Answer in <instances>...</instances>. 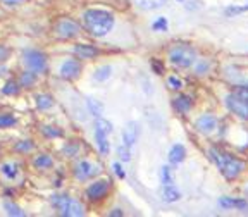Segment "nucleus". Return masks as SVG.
<instances>
[{"mask_svg":"<svg viewBox=\"0 0 248 217\" xmlns=\"http://www.w3.org/2000/svg\"><path fill=\"white\" fill-rule=\"evenodd\" d=\"M83 23L90 35L104 38L114 28V14L105 9H88L83 14Z\"/></svg>","mask_w":248,"mask_h":217,"instance_id":"nucleus-1","label":"nucleus"},{"mask_svg":"<svg viewBox=\"0 0 248 217\" xmlns=\"http://www.w3.org/2000/svg\"><path fill=\"white\" fill-rule=\"evenodd\" d=\"M210 157H212V160L216 162V166L219 167V170L224 174L226 179L238 178V176H240V172L243 170V167H245V164L241 162L240 159H236V157H231L229 154L219 150V148H210Z\"/></svg>","mask_w":248,"mask_h":217,"instance_id":"nucleus-2","label":"nucleus"},{"mask_svg":"<svg viewBox=\"0 0 248 217\" xmlns=\"http://www.w3.org/2000/svg\"><path fill=\"white\" fill-rule=\"evenodd\" d=\"M50 203L59 210V214L64 217H81L85 216V207L74 198L67 195H54L50 198Z\"/></svg>","mask_w":248,"mask_h":217,"instance_id":"nucleus-3","label":"nucleus"},{"mask_svg":"<svg viewBox=\"0 0 248 217\" xmlns=\"http://www.w3.org/2000/svg\"><path fill=\"white\" fill-rule=\"evenodd\" d=\"M169 61L174 64L179 69H186V67H191L197 61V52H195L193 46L186 45V43H178L170 48L169 52Z\"/></svg>","mask_w":248,"mask_h":217,"instance_id":"nucleus-4","label":"nucleus"},{"mask_svg":"<svg viewBox=\"0 0 248 217\" xmlns=\"http://www.w3.org/2000/svg\"><path fill=\"white\" fill-rule=\"evenodd\" d=\"M112 133V124L108 123L107 119L98 117L95 123V140H97V147L100 150L102 155H108V135Z\"/></svg>","mask_w":248,"mask_h":217,"instance_id":"nucleus-5","label":"nucleus"},{"mask_svg":"<svg viewBox=\"0 0 248 217\" xmlns=\"http://www.w3.org/2000/svg\"><path fill=\"white\" fill-rule=\"evenodd\" d=\"M23 61L26 69L33 71L35 74H42L46 71V55L40 50H26L23 54Z\"/></svg>","mask_w":248,"mask_h":217,"instance_id":"nucleus-6","label":"nucleus"},{"mask_svg":"<svg viewBox=\"0 0 248 217\" xmlns=\"http://www.w3.org/2000/svg\"><path fill=\"white\" fill-rule=\"evenodd\" d=\"M54 33L59 36V38L71 40V38L79 36V33H81V26H79L78 23H74V21H71V19H61L54 26Z\"/></svg>","mask_w":248,"mask_h":217,"instance_id":"nucleus-7","label":"nucleus"},{"mask_svg":"<svg viewBox=\"0 0 248 217\" xmlns=\"http://www.w3.org/2000/svg\"><path fill=\"white\" fill-rule=\"evenodd\" d=\"M98 172H100V166L92 164L90 160H79L74 166V176H76L78 181H86V179L97 176Z\"/></svg>","mask_w":248,"mask_h":217,"instance_id":"nucleus-8","label":"nucleus"},{"mask_svg":"<svg viewBox=\"0 0 248 217\" xmlns=\"http://www.w3.org/2000/svg\"><path fill=\"white\" fill-rule=\"evenodd\" d=\"M226 104H228L231 112H234L238 117H241V119L248 121V102L247 100L238 97L236 93H229L228 98H226Z\"/></svg>","mask_w":248,"mask_h":217,"instance_id":"nucleus-9","label":"nucleus"},{"mask_svg":"<svg viewBox=\"0 0 248 217\" xmlns=\"http://www.w3.org/2000/svg\"><path fill=\"white\" fill-rule=\"evenodd\" d=\"M59 74H61V78H62V79H66V81L78 79V78H79V74H81V64H79V61L67 59V61L62 62L61 69H59Z\"/></svg>","mask_w":248,"mask_h":217,"instance_id":"nucleus-10","label":"nucleus"},{"mask_svg":"<svg viewBox=\"0 0 248 217\" xmlns=\"http://www.w3.org/2000/svg\"><path fill=\"white\" fill-rule=\"evenodd\" d=\"M108 190H110V183H108L107 179H100V181L92 183V185L86 188V197L93 202L100 200V198H104L105 195L108 193Z\"/></svg>","mask_w":248,"mask_h":217,"instance_id":"nucleus-11","label":"nucleus"},{"mask_svg":"<svg viewBox=\"0 0 248 217\" xmlns=\"http://www.w3.org/2000/svg\"><path fill=\"white\" fill-rule=\"evenodd\" d=\"M197 129L202 135H212L217 129V119L210 114H203L197 119Z\"/></svg>","mask_w":248,"mask_h":217,"instance_id":"nucleus-12","label":"nucleus"},{"mask_svg":"<svg viewBox=\"0 0 248 217\" xmlns=\"http://www.w3.org/2000/svg\"><path fill=\"white\" fill-rule=\"evenodd\" d=\"M138 135H140V126L138 123H135V121H131V123L126 124V128H124L123 131V141L126 147L131 148L133 145L138 141Z\"/></svg>","mask_w":248,"mask_h":217,"instance_id":"nucleus-13","label":"nucleus"},{"mask_svg":"<svg viewBox=\"0 0 248 217\" xmlns=\"http://www.w3.org/2000/svg\"><path fill=\"white\" fill-rule=\"evenodd\" d=\"M73 52L78 59H93V57H97L98 55V48H95L93 45H86V43L76 45Z\"/></svg>","mask_w":248,"mask_h":217,"instance_id":"nucleus-14","label":"nucleus"},{"mask_svg":"<svg viewBox=\"0 0 248 217\" xmlns=\"http://www.w3.org/2000/svg\"><path fill=\"white\" fill-rule=\"evenodd\" d=\"M172 105H174V108L178 110V112H190L191 105H193V100H191L188 95H179V97L174 98V102H172Z\"/></svg>","mask_w":248,"mask_h":217,"instance_id":"nucleus-15","label":"nucleus"},{"mask_svg":"<svg viewBox=\"0 0 248 217\" xmlns=\"http://www.w3.org/2000/svg\"><path fill=\"white\" fill-rule=\"evenodd\" d=\"M219 205L222 209H240V210H245L248 209V202L245 200H234V198H221L219 200Z\"/></svg>","mask_w":248,"mask_h":217,"instance_id":"nucleus-16","label":"nucleus"},{"mask_svg":"<svg viewBox=\"0 0 248 217\" xmlns=\"http://www.w3.org/2000/svg\"><path fill=\"white\" fill-rule=\"evenodd\" d=\"M186 157V148L183 145H174L169 152V162L170 164H181Z\"/></svg>","mask_w":248,"mask_h":217,"instance_id":"nucleus-17","label":"nucleus"},{"mask_svg":"<svg viewBox=\"0 0 248 217\" xmlns=\"http://www.w3.org/2000/svg\"><path fill=\"white\" fill-rule=\"evenodd\" d=\"M135 2L143 11H155V9H160L167 4V0H135Z\"/></svg>","mask_w":248,"mask_h":217,"instance_id":"nucleus-18","label":"nucleus"},{"mask_svg":"<svg viewBox=\"0 0 248 217\" xmlns=\"http://www.w3.org/2000/svg\"><path fill=\"white\" fill-rule=\"evenodd\" d=\"M33 166L36 167V169H50L52 166H54V159H52L48 154H40L35 157V160H33Z\"/></svg>","mask_w":248,"mask_h":217,"instance_id":"nucleus-19","label":"nucleus"},{"mask_svg":"<svg viewBox=\"0 0 248 217\" xmlns=\"http://www.w3.org/2000/svg\"><path fill=\"white\" fill-rule=\"evenodd\" d=\"M162 198L167 202V203H174L181 198V193L174 188V185H167L164 186V191H162Z\"/></svg>","mask_w":248,"mask_h":217,"instance_id":"nucleus-20","label":"nucleus"},{"mask_svg":"<svg viewBox=\"0 0 248 217\" xmlns=\"http://www.w3.org/2000/svg\"><path fill=\"white\" fill-rule=\"evenodd\" d=\"M52 105H54V100H52L50 95H46V93L36 95V107L40 110H48V108H52Z\"/></svg>","mask_w":248,"mask_h":217,"instance_id":"nucleus-21","label":"nucleus"},{"mask_svg":"<svg viewBox=\"0 0 248 217\" xmlns=\"http://www.w3.org/2000/svg\"><path fill=\"white\" fill-rule=\"evenodd\" d=\"M160 179H162V185H174V169L170 166H164L160 170Z\"/></svg>","mask_w":248,"mask_h":217,"instance_id":"nucleus-22","label":"nucleus"},{"mask_svg":"<svg viewBox=\"0 0 248 217\" xmlns=\"http://www.w3.org/2000/svg\"><path fill=\"white\" fill-rule=\"evenodd\" d=\"M0 172L5 176L7 179H16L17 178V166L11 162H5L0 166Z\"/></svg>","mask_w":248,"mask_h":217,"instance_id":"nucleus-23","label":"nucleus"},{"mask_svg":"<svg viewBox=\"0 0 248 217\" xmlns=\"http://www.w3.org/2000/svg\"><path fill=\"white\" fill-rule=\"evenodd\" d=\"M35 81H36V74L33 73V71L26 69L19 78V86H26V88H28V86L35 85Z\"/></svg>","mask_w":248,"mask_h":217,"instance_id":"nucleus-24","label":"nucleus"},{"mask_svg":"<svg viewBox=\"0 0 248 217\" xmlns=\"http://www.w3.org/2000/svg\"><path fill=\"white\" fill-rule=\"evenodd\" d=\"M110 74H112V67H110V66H102V67H98V69L95 71V74H93V79H97V81H105V79H108V78H110Z\"/></svg>","mask_w":248,"mask_h":217,"instance_id":"nucleus-25","label":"nucleus"},{"mask_svg":"<svg viewBox=\"0 0 248 217\" xmlns=\"http://www.w3.org/2000/svg\"><path fill=\"white\" fill-rule=\"evenodd\" d=\"M4 210L7 212V216H14V217H24V216H26V214L21 210V207L16 205V203H12V202H5Z\"/></svg>","mask_w":248,"mask_h":217,"instance_id":"nucleus-26","label":"nucleus"},{"mask_svg":"<svg viewBox=\"0 0 248 217\" xmlns=\"http://www.w3.org/2000/svg\"><path fill=\"white\" fill-rule=\"evenodd\" d=\"M86 105H88L90 114H93L95 117H100L102 116V105L98 104V102L95 100V98H92V97L86 98Z\"/></svg>","mask_w":248,"mask_h":217,"instance_id":"nucleus-27","label":"nucleus"},{"mask_svg":"<svg viewBox=\"0 0 248 217\" xmlns=\"http://www.w3.org/2000/svg\"><path fill=\"white\" fill-rule=\"evenodd\" d=\"M33 148H35V145H33L31 140H21V141H17V143L14 145V150L21 152V154H28V152H31Z\"/></svg>","mask_w":248,"mask_h":217,"instance_id":"nucleus-28","label":"nucleus"},{"mask_svg":"<svg viewBox=\"0 0 248 217\" xmlns=\"http://www.w3.org/2000/svg\"><path fill=\"white\" fill-rule=\"evenodd\" d=\"M243 12H248V4L245 5H231V7L226 9V16H238V14H243Z\"/></svg>","mask_w":248,"mask_h":217,"instance_id":"nucleus-29","label":"nucleus"},{"mask_svg":"<svg viewBox=\"0 0 248 217\" xmlns=\"http://www.w3.org/2000/svg\"><path fill=\"white\" fill-rule=\"evenodd\" d=\"M16 124V117L11 114H0V128H11Z\"/></svg>","mask_w":248,"mask_h":217,"instance_id":"nucleus-30","label":"nucleus"},{"mask_svg":"<svg viewBox=\"0 0 248 217\" xmlns=\"http://www.w3.org/2000/svg\"><path fill=\"white\" fill-rule=\"evenodd\" d=\"M117 157H119V160H123V162H129V159H131V152H129V147H126V145H121L119 148H117Z\"/></svg>","mask_w":248,"mask_h":217,"instance_id":"nucleus-31","label":"nucleus"},{"mask_svg":"<svg viewBox=\"0 0 248 217\" xmlns=\"http://www.w3.org/2000/svg\"><path fill=\"white\" fill-rule=\"evenodd\" d=\"M2 93H4V95H17V93H19V85L14 81L5 83V86L2 88Z\"/></svg>","mask_w":248,"mask_h":217,"instance_id":"nucleus-32","label":"nucleus"},{"mask_svg":"<svg viewBox=\"0 0 248 217\" xmlns=\"http://www.w3.org/2000/svg\"><path fill=\"white\" fill-rule=\"evenodd\" d=\"M42 133H43L45 136H48V138L62 136V131H61V129H55V128H52V126H43V128H42Z\"/></svg>","mask_w":248,"mask_h":217,"instance_id":"nucleus-33","label":"nucleus"},{"mask_svg":"<svg viewBox=\"0 0 248 217\" xmlns=\"http://www.w3.org/2000/svg\"><path fill=\"white\" fill-rule=\"evenodd\" d=\"M167 19L166 17H159L157 21H154V24H152V28H154L155 31H166L167 30Z\"/></svg>","mask_w":248,"mask_h":217,"instance_id":"nucleus-34","label":"nucleus"},{"mask_svg":"<svg viewBox=\"0 0 248 217\" xmlns=\"http://www.w3.org/2000/svg\"><path fill=\"white\" fill-rule=\"evenodd\" d=\"M167 83H169V86L172 90H181L183 88V81L179 79V78H176V76H169V78H167Z\"/></svg>","mask_w":248,"mask_h":217,"instance_id":"nucleus-35","label":"nucleus"},{"mask_svg":"<svg viewBox=\"0 0 248 217\" xmlns=\"http://www.w3.org/2000/svg\"><path fill=\"white\" fill-rule=\"evenodd\" d=\"M232 93H236L238 97H241L243 100L248 102V88L247 86H238V88H234V92Z\"/></svg>","mask_w":248,"mask_h":217,"instance_id":"nucleus-36","label":"nucleus"},{"mask_svg":"<svg viewBox=\"0 0 248 217\" xmlns=\"http://www.w3.org/2000/svg\"><path fill=\"white\" fill-rule=\"evenodd\" d=\"M112 169H114V172H116V174H117V178H119V179H124V178H126V172H124V169H123V167H121V164H114V166H112Z\"/></svg>","mask_w":248,"mask_h":217,"instance_id":"nucleus-37","label":"nucleus"},{"mask_svg":"<svg viewBox=\"0 0 248 217\" xmlns=\"http://www.w3.org/2000/svg\"><path fill=\"white\" fill-rule=\"evenodd\" d=\"M5 5H9V7H12V5H19L23 4V2H26V0H2Z\"/></svg>","mask_w":248,"mask_h":217,"instance_id":"nucleus-38","label":"nucleus"},{"mask_svg":"<svg viewBox=\"0 0 248 217\" xmlns=\"http://www.w3.org/2000/svg\"><path fill=\"white\" fill-rule=\"evenodd\" d=\"M76 150H78V147H69V145L64 148V152H66L69 157H74V155H76Z\"/></svg>","mask_w":248,"mask_h":217,"instance_id":"nucleus-39","label":"nucleus"},{"mask_svg":"<svg viewBox=\"0 0 248 217\" xmlns=\"http://www.w3.org/2000/svg\"><path fill=\"white\" fill-rule=\"evenodd\" d=\"M9 57V50L5 46H0V61H5Z\"/></svg>","mask_w":248,"mask_h":217,"instance_id":"nucleus-40","label":"nucleus"},{"mask_svg":"<svg viewBox=\"0 0 248 217\" xmlns=\"http://www.w3.org/2000/svg\"><path fill=\"white\" fill-rule=\"evenodd\" d=\"M152 66H154L155 73H157V74H162V66H160L159 62H155V61H152Z\"/></svg>","mask_w":248,"mask_h":217,"instance_id":"nucleus-41","label":"nucleus"},{"mask_svg":"<svg viewBox=\"0 0 248 217\" xmlns=\"http://www.w3.org/2000/svg\"><path fill=\"white\" fill-rule=\"evenodd\" d=\"M110 216H112V217H121V216H124V212L121 209H114L112 212H110Z\"/></svg>","mask_w":248,"mask_h":217,"instance_id":"nucleus-42","label":"nucleus"}]
</instances>
